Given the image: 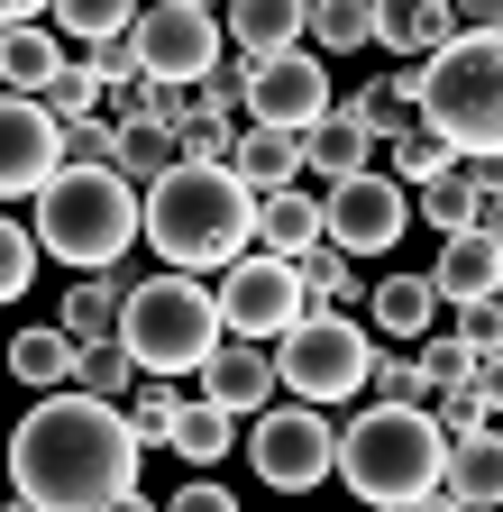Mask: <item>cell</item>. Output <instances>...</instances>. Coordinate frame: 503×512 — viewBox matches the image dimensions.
<instances>
[{
  "instance_id": "cell-1",
  "label": "cell",
  "mask_w": 503,
  "mask_h": 512,
  "mask_svg": "<svg viewBox=\"0 0 503 512\" xmlns=\"http://www.w3.org/2000/svg\"><path fill=\"white\" fill-rule=\"evenodd\" d=\"M138 430L119 421V403L55 384V394L10 430V494L28 512H110L138 494Z\"/></svg>"
},
{
  "instance_id": "cell-2",
  "label": "cell",
  "mask_w": 503,
  "mask_h": 512,
  "mask_svg": "<svg viewBox=\"0 0 503 512\" xmlns=\"http://www.w3.org/2000/svg\"><path fill=\"white\" fill-rule=\"evenodd\" d=\"M339 476L366 512H412L449 485V430L421 403H366L339 430Z\"/></svg>"
},
{
  "instance_id": "cell-3",
  "label": "cell",
  "mask_w": 503,
  "mask_h": 512,
  "mask_svg": "<svg viewBox=\"0 0 503 512\" xmlns=\"http://www.w3.org/2000/svg\"><path fill=\"white\" fill-rule=\"evenodd\" d=\"M247 238H257V192L229 165H174L165 183H147V247L174 275L238 266Z\"/></svg>"
},
{
  "instance_id": "cell-4",
  "label": "cell",
  "mask_w": 503,
  "mask_h": 512,
  "mask_svg": "<svg viewBox=\"0 0 503 512\" xmlns=\"http://www.w3.org/2000/svg\"><path fill=\"white\" fill-rule=\"evenodd\" d=\"M147 229V202L119 165H65L46 192H37V247L65 256L74 275H110L129 266V247Z\"/></svg>"
},
{
  "instance_id": "cell-5",
  "label": "cell",
  "mask_w": 503,
  "mask_h": 512,
  "mask_svg": "<svg viewBox=\"0 0 503 512\" xmlns=\"http://www.w3.org/2000/svg\"><path fill=\"white\" fill-rule=\"evenodd\" d=\"M220 293L202 275H138L129 284V311H119V348L138 357V375H202L220 357Z\"/></svg>"
},
{
  "instance_id": "cell-6",
  "label": "cell",
  "mask_w": 503,
  "mask_h": 512,
  "mask_svg": "<svg viewBox=\"0 0 503 512\" xmlns=\"http://www.w3.org/2000/svg\"><path fill=\"white\" fill-rule=\"evenodd\" d=\"M430 64V110H421V128L449 156H467V165H485V156H503V37H449L439 55H421Z\"/></svg>"
},
{
  "instance_id": "cell-7",
  "label": "cell",
  "mask_w": 503,
  "mask_h": 512,
  "mask_svg": "<svg viewBox=\"0 0 503 512\" xmlns=\"http://www.w3.org/2000/svg\"><path fill=\"white\" fill-rule=\"evenodd\" d=\"M275 375L293 384V403H348V394H366V375H375L366 320H348L339 302H311L302 330L275 339Z\"/></svg>"
},
{
  "instance_id": "cell-8",
  "label": "cell",
  "mask_w": 503,
  "mask_h": 512,
  "mask_svg": "<svg viewBox=\"0 0 503 512\" xmlns=\"http://www.w3.org/2000/svg\"><path fill=\"white\" fill-rule=\"evenodd\" d=\"M220 10H193V0H147V10L129 19V46H138V74L147 83H174L193 92L220 74Z\"/></svg>"
},
{
  "instance_id": "cell-9",
  "label": "cell",
  "mask_w": 503,
  "mask_h": 512,
  "mask_svg": "<svg viewBox=\"0 0 503 512\" xmlns=\"http://www.w3.org/2000/svg\"><path fill=\"white\" fill-rule=\"evenodd\" d=\"M247 458H257V485L311 494L339 476V430L321 421V403H266L257 430H247Z\"/></svg>"
},
{
  "instance_id": "cell-10",
  "label": "cell",
  "mask_w": 503,
  "mask_h": 512,
  "mask_svg": "<svg viewBox=\"0 0 503 512\" xmlns=\"http://www.w3.org/2000/svg\"><path fill=\"white\" fill-rule=\"evenodd\" d=\"M302 311H311V293H302L293 256H238V266H220V320L238 339L275 348L284 330H302Z\"/></svg>"
},
{
  "instance_id": "cell-11",
  "label": "cell",
  "mask_w": 503,
  "mask_h": 512,
  "mask_svg": "<svg viewBox=\"0 0 503 512\" xmlns=\"http://www.w3.org/2000/svg\"><path fill=\"white\" fill-rule=\"evenodd\" d=\"M403 220H412V202H403L394 174H348V183L321 192V229H330V247H348V256H385V247L403 238Z\"/></svg>"
},
{
  "instance_id": "cell-12",
  "label": "cell",
  "mask_w": 503,
  "mask_h": 512,
  "mask_svg": "<svg viewBox=\"0 0 503 512\" xmlns=\"http://www.w3.org/2000/svg\"><path fill=\"white\" fill-rule=\"evenodd\" d=\"M65 174V128L37 92H0V202H19V192H46Z\"/></svg>"
},
{
  "instance_id": "cell-13",
  "label": "cell",
  "mask_w": 503,
  "mask_h": 512,
  "mask_svg": "<svg viewBox=\"0 0 503 512\" xmlns=\"http://www.w3.org/2000/svg\"><path fill=\"white\" fill-rule=\"evenodd\" d=\"M247 119H266V128H321L330 119V74H321V55H257V74H247Z\"/></svg>"
},
{
  "instance_id": "cell-14",
  "label": "cell",
  "mask_w": 503,
  "mask_h": 512,
  "mask_svg": "<svg viewBox=\"0 0 503 512\" xmlns=\"http://www.w3.org/2000/svg\"><path fill=\"white\" fill-rule=\"evenodd\" d=\"M302 165H311V128H266V119H247V128H238L229 174L257 192V202H266V192H293V174H302Z\"/></svg>"
},
{
  "instance_id": "cell-15",
  "label": "cell",
  "mask_w": 503,
  "mask_h": 512,
  "mask_svg": "<svg viewBox=\"0 0 503 512\" xmlns=\"http://www.w3.org/2000/svg\"><path fill=\"white\" fill-rule=\"evenodd\" d=\"M430 284H439V302H449V311H476V302H494V293H503V247H494L485 229L439 238V266H430Z\"/></svg>"
},
{
  "instance_id": "cell-16",
  "label": "cell",
  "mask_w": 503,
  "mask_h": 512,
  "mask_svg": "<svg viewBox=\"0 0 503 512\" xmlns=\"http://www.w3.org/2000/svg\"><path fill=\"white\" fill-rule=\"evenodd\" d=\"M275 348H257V339H238V348H220L211 366H202V403H220V412H266L275 403Z\"/></svg>"
},
{
  "instance_id": "cell-17",
  "label": "cell",
  "mask_w": 503,
  "mask_h": 512,
  "mask_svg": "<svg viewBox=\"0 0 503 512\" xmlns=\"http://www.w3.org/2000/svg\"><path fill=\"white\" fill-rule=\"evenodd\" d=\"M119 311H129V275H74V293H65V311H55V330H65L74 348H101V339H119Z\"/></svg>"
},
{
  "instance_id": "cell-18",
  "label": "cell",
  "mask_w": 503,
  "mask_h": 512,
  "mask_svg": "<svg viewBox=\"0 0 503 512\" xmlns=\"http://www.w3.org/2000/svg\"><path fill=\"white\" fill-rule=\"evenodd\" d=\"M458 37V10L449 0H375V46H394V55H439Z\"/></svg>"
},
{
  "instance_id": "cell-19",
  "label": "cell",
  "mask_w": 503,
  "mask_h": 512,
  "mask_svg": "<svg viewBox=\"0 0 503 512\" xmlns=\"http://www.w3.org/2000/svg\"><path fill=\"white\" fill-rule=\"evenodd\" d=\"M449 494H458L467 512H494V503H503V421L449 439Z\"/></svg>"
},
{
  "instance_id": "cell-20",
  "label": "cell",
  "mask_w": 503,
  "mask_h": 512,
  "mask_svg": "<svg viewBox=\"0 0 503 512\" xmlns=\"http://www.w3.org/2000/svg\"><path fill=\"white\" fill-rule=\"evenodd\" d=\"M311 28V0H229V46L238 55H293Z\"/></svg>"
},
{
  "instance_id": "cell-21",
  "label": "cell",
  "mask_w": 503,
  "mask_h": 512,
  "mask_svg": "<svg viewBox=\"0 0 503 512\" xmlns=\"http://www.w3.org/2000/svg\"><path fill=\"white\" fill-rule=\"evenodd\" d=\"M65 55L74 46L55 37V28H37V19L28 28H0V92H46L55 74H65Z\"/></svg>"
},
{
  "instance_id": "cell-22",
  "label": "cell",
  "mask_w": 503,
  "mask_h": 512,
  "mask_svg": "<svg viewBox=\"0 0 503 512\" xmlns=\"http://www.w3.org/2000/svg\"><path fill=\"white\" fill-rule=\"evenodd\" d=\"M366 147H375V128L348 110V101H330V119L321 128H311V174H321V183H348V174H375L366 165Z\"/></svg>"
},
{
  "instance_id": "cell-23",
  "label": "cell",
  "mask_w": 503,
  "mask_h": 512,
  "mask_svg": "<svg viewBox=\"0 0 503 512\" xmlns=\"http://www.w3.org/2000/svg\"><path fill=\"white\" fill-rule=\"evenodd\" d=\"M366 320H375V330H394V339H430L439 330V284L430 275H385L375 302H366Z\"/></svg>"
},
{
  "instance_id": "cell-24",
  "label": "cell",
  "mask_w": 503,
  "mask_h": 512,
  "mask_svg": "<svg viewBox=\"0 0 503 512\" xmlns=\"http://www.w3.org/2000/svg\"><path fill=\"white\" fill-rule=\"evenodd\" d=\"M257 238H266V256L321 247V238H330V229H321V192H266V202H257Z\"/></svg>"
},
{
  "instance_id": "cell-25",
  "label": "cell",
  "mask_w": 503,
  "mask_h": 512,
  "mask_svg": "<svg viewBox=\"0 0 503 512\" xmlns=\"http://www.w3.org/2000/svg\"><path fill=\"white\" fill-rule=\"evenodd\" d=\"M229 439H238V412H220V403H183V421H174V458L193 467V476H211L220 458H229Z\"/></svg>"
},
{
  "instance_id": "cell-26",
  "label": "cell",
  "mask_w": 503,
  "mask_h": 512,
  "mask_svg": "<svg viewBox=\"0 0 503 512\" xmlns=\"http://www.w3.org/2000/svg\"><path fill=\"white\" fill-rule=\"evenodd\" d=\"M74 357H83V348L55 330V320H46V330H19V339H10V375H19V384H37V394L74 384Z\"/></svg>"
},
{
  "instance_id": "cell-27",
  "label": "cell",
  "mask_w": 503,
  "mask_h": 512,
  "mask_svg": "<svg viewBox=\"0 0 503 512\" xmlns=\"http://www.w3.org/2000/svg\"><path fill=\"white\" fill-rule=\"evenodd\" d=\"M476 211H485V183H476V165H449L439 183H421V220H430L439 238L476 229Z\"/></svg>"
},
{
  "instance_id": "cell-28",
  "label": "cell",
  "mask_w": 503,
  "mask_h": 512,
  "mask_svg": "<svg viewBox=\"0 0 503 512\" xmlns=\"http://www.w3.org/2000/svg\"><path fill=\"white\" fill-rule=\"evenodd\" d=\"M321 55H357L375 46V0H311V28H302Z\"/></svg>"
},
{
  "instance_id": "cell-29",
  "label": "cell",
  "mask_w": 503,
  "mask_h": 512,
  "mask_svg": "<svg viewBox=\"0 0 503 512\" xmlns=\"http://www.w3.org/2000/svg\"><path fill=\"white\" fill-rule=\"evenodd\" d=\"M119 421L138 430V448H156V439H174V421H183V394L165 375H138L129 394H119Z\"/></svg>"
},
{
  "instance_id": "cell-30",
  "label": "cell",
  "mask_w": 503,
  "mask_h": 512,
  "mask_svg": "<svg viewBox=\"0 0 503 512\" xmlns=\"http://www.w3.org/2000/svg\"><path fill=\"white\" fill-rule=\"evenodd\" d=\"M183 165V138H174V128H119V174H129V183H165Z\"/></svg>"
},
{
  "instance_id": "cell-31",
  "label": "cell",
  "mask_w": 503,
  "mask_h": 512,
  "mask_svg": "<svg viewBox=\"0 0 503 512\" xmlns=\"http://www.w3.org/2000/svg\"><path fill=\"white\" fill-rule=\"evenodd\" d=\"M138 10H147V0H55V37H74V46H92V37H129Z\"/></svg>"
},
{
  "instance_id": "cell-32",
  "label": "cell",
  "mask_w": 503,
  "mask_h": 512,
  "mask_svg": "<svg viewBox=\"0 0 503 512\" xmlns=\"http://www.w3.org/2000/svg\"><path fill=\"white\" fill-rule=\"evenodd\" d=\"M37 101L55 110V128H65V119H101V101H110V83L92 74V64H83V55H65V74H55V83H46Z\"/></svg>"
},
{
  "instance_id": "cell-33",
  "label": "cell",
  "mask_w": 503,
  "mask_h": 512,
  "mask_svg": "<svg viewBox=\"0 0 503 512\" xmlns=\"http://www.w3.org/2000/svg\"><path fill=\"white\" fill-rule=\"evenodd\" d=\"M74 384H83V394H101V403H119V394L138 384V357L119 348V339H101V348H83V357H74Z\"/></svg>"
},
{
  "instance_id": "cell-34",
  "label": "cell",
  "mask_w": 503,
  "mask_h": 512,
  "mask_svg": "<svg viewBox=\"0 0 503 512\" xmlns=\"http://www.w3.org/2000/svg\"><path fill=\"white\" fill-rule=\"evenodd\" d=\"M449 165H458V156L439 147L430 128H412V138H394V147H385V174H394V183H439Z\"/></svg>"
},
{
  "instance_id": "cell-35",
  "label": "cell",
  "mask_w": 503,
  "mask_h": 512,
  "mask_svg": "<svg viewBox=\"0 0 503 512\" xmlns=\"http://www.w3.org/2000/svg\"><path fill=\"white\" fill-rule=\"evenodd\" d=\"M183 165H229L238 156V119H211V110H183Z\"/></svg>"
},
{
  "instance_id": "cell-36",
  "label": "cell",
  "mask_w": 503,
  "mask_h": 512,
  "mask_svg": "<svg viewBox=\"0 0 503 512\" xmlns=\"http://www.w3.org/2000/svg\"><path fill=\"white\" fill-rule=\"evenodd\" d=\"M293 266H302V293H311V302H348V293H357V275H348V247H330V238H321V247H302Z\"/></svg>"
},
{
  "instance_id": "cell-37",
  "label": "cell",
  "mask_w": 503,
  "mask_h": 512,
  "mask_svg": "<svg viewBox=\"0 0 503 512\" xmlns=\"http://www.w3.org/2000/svg\"><path fill=\"white\" fill-rule=\"evenodd\" d=\"M421 375H430V394L467 384V375H476V339H467V330H449V339L430 330V339H421Z\"/></svg>"
},
{
  "instance_id": "cell-38",
  "label": "cell",
  "mask_w": 503,
  "mask_h": 512,
  "mask_svg": "<svg viewBox=\"0 0 503 512\" xmlns=\"http://www.w3.org/2000/svg\"><path fill=\"white\" fill-rule=\"evenodd\" d=\"M65 165H119V119H65Z\"/></svg>"
},
{
  "instance_id": "cell-39",
  "label": "cell",
  "mask_w": 503,
  "mask_h": 512,
  "mask_svg": "<svg viewBox=\"0 0 503 512\" xmlns=\"http://www.w3.org/2000/svg\"><path fill=\"white\" fill-rule=\"evenodd\" d=\"M28 275H37V238H28L10 211H0V302H19V293H28Z\"/></svg>"
},
{
  "instance_id": "cell-40",
  "label": "cell",
  "mask_w": 503,
  "mask_h": 512,
  "mask_svg": "<svg viewBox=\"0 0 503 512\" xmlns=\"http://www.w3.org/2000/svg\"><path fill=\"white\" fill-rule=\"evenodd\" d=\"M375 403H421L430 412V375H421V357H375Z\"/></svg>"
},
{
  "instance_id": "cell-41",
  "label": "cell",
  "mask_w": 503,
  "mask_h": 512,
  "mask_svg": "<svg viewBox=\"0 0 503 512\" xmlns=\"http://www.w3.org/2000/svg\"><path fill=\"white\" fill-rule=\"evenodd\" d=\"M430 412H439V430H449V439H467V430H485V421H494V403L476 394V375H467V384H449V394H430Z\"/></svg>"
},
{
  "instance_id": "cell-42",
  "label": "cell",
  "mask_w": 503,
  "mask_h": 512,
  "mask_svg": "<svg viewBox=\"0 0 503 512\" xmlns=\"http://www.w3.org/2000/svg\"><path fill=\"white\" fill-rule=\"evenodd\" d=\"M74 55L92 64L110 92H119V83H138V46H129V37H92V46H74Z\"/></svg>"
},
{
  "instance_id": "cell-43",
  "label": "cell",
  "mask_w": 503,
  "mask_h": 512,
  "mask_svg": "<svg viewBox=\"0 0 503 512\" xmlns=\"http://www.w3.org/2000/svg\"><path fill=\"white\" fill-rule=\"evenodd\" d=\"M165 512H238V494H229V485H211V476H183Z\"/></svg>"
},
{
  "instance_id": "cell-44",
  "label": "cell",
  "mask_w": 503,
  "mask_h": 512,
  "mask_svg": "<svg viewBox=\"0 0 503 512\" xmlns=\"http://www.w3.org/2000/svg\"><path fill=\"white\" fill-rule=\"evenodd\" d=\"M458 10V28H476V37H503V0H449Z\"/></svg>"
},
{
  "instance_id": "cell-45",
  "label": "cell",
  "mask_w": 503,
  "mask_h": 512,
  "mask_svg": "<svg viewBox=\"0 0 503 512\" xmlns=\"http://www.w3.org/2000/svg\"><path fill=\"white\" fill-rule=\"evenodd\" d=\"M476 394L503 412V348H476Z\"/></svg>"
},
{
  "instance_id": "cell-46",
  "label": "cell",
  "mask_w": 503,
  "mask_h": 512,
  "mask_svg": "<svg viewBox=\"0 0 503 512\" xmlns=\"http://www.w3.org/2000/svg\"><path fill=\"white\" fill-rule=\"evenodd\" d=\"M37 10H55V0H0V28H28Z\"/></svg>"
},
{
  "instance_id": "cell-47",
  "label": "cell",
  "mask_w": 503,
  "mask_h": 512,
  "mask_svg": "<svg viewBox=\"0 0 503 512\" xmlns=\"http://www.w3.org/2000/svg\"><path fill=\"white\" fill-rule=\"evenodd\" d=\"M412 512H467V503H458L449 485H439V494H430V503H412Z\"/></svg>"
},
{
  "instance_id": "cell-48",
  "label": "cell",
  "mask_w": 503,
  "mask_h": 512,
  "mask_svg": "<svg viewBox=\"0 0 503 512\" xmlns=\"http://www.w3.org/2000/svg\"><path fill=\"white\" fill-rule=\"evenodd\" d=\"M110 512H156V503H147V494H129V503H110Z\"/></svg>"
},
{
  "instance_id": "cell-49",
  "label": "cell",
  "mask_w": 503,
  "mask_h": 512,
  "mask_svg": "<svg viewBox=\"0 0 503 512\" xmlns=\"http://www.w3.org/2000/svg\"><path fill=\"white\" fill-rule=\"evenodd\" d=\"M0 467H10V448H0Z\"/></svg>"
},
{
  "instance_id": "cell-50",
  "label": "cell",
  "mask_w": 503,
  "mask_h": 512,
  "mask_svg": "<svg viewBox=\"0 0 503 512\" xmlns=\"http://www.w3.org/2000/svg\"><path fill=\"white\" fill-rule=\"evenodd\" d=\"M193 10H211V0H193Z\"/></svg>"
},
{
  "instance_id": "cell-51",
  "label": "cell",
  "mask_w": 503,
  "mask_h": 512,
  "mask_svg": "<svg viewBox=\"0 0 503 512\" xmlns=\"http://www.w3.org/2000/svg\"><path fill=\"white\" fill-rule=\"evenodd\" d=\"M10 512H28V503H10Z\"/></svg>"
},
{
  "instance_id": "cell-52",
  "label": "cell",
  "mask_w": 503,
  "mask_h": 512,
  "mask_svg": "<svg viewBox=\"0 0 503 512\" xmlns=\"http://www.w3.org/2000/svg\"><path fill=\"white\" fill-rule=\"evenodd\" d=\"M494 302H503V293H494Z\"/></svg>"
}]
</instances>
